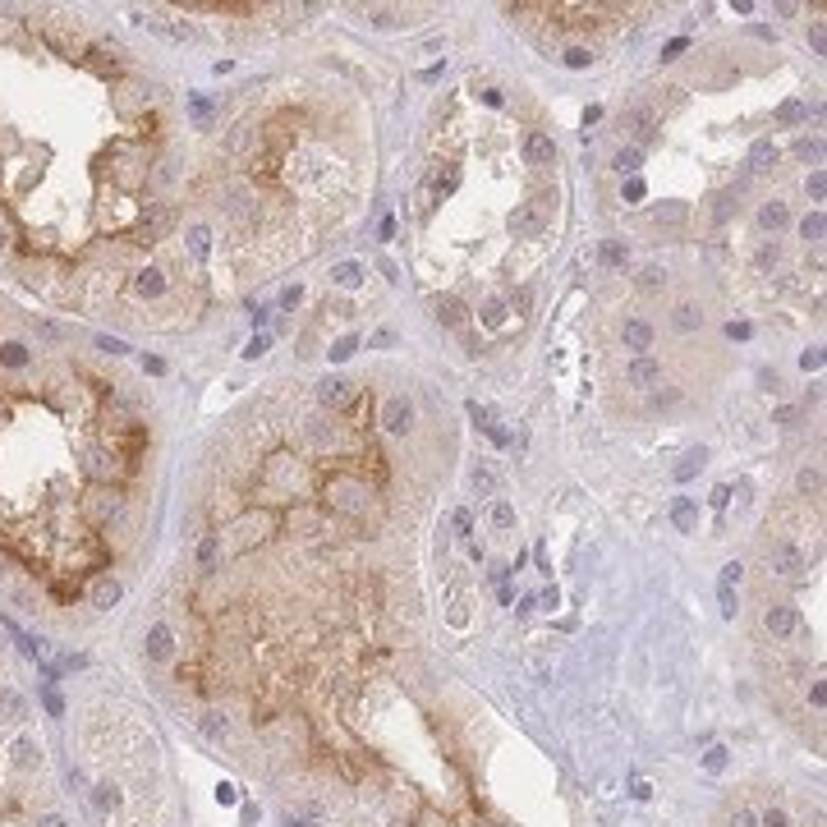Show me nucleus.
Segmentation results:
<instances>
[{"label":"nucleus","mask_w":827,"mask_h":827,"mask_svg":"<svg viewBox=\"0 0 827 827\" xmlns=\"http://www.w3.org/2000/svg\"><path fill=\"white\" fill-rule=\"evenodd\" d=\"M795 152H800V161H818V152H823V147H818V143H800Z\"/></svg>","instance_id":"obj_43"},{"label":"nucleus","mask_w":827,"mask_h":827,"mask_svg":"<svg viewBox=\"0 0 827 827\" xmlns=\"http://www.w3.org/2000/svg\"><path fill=\"white\" fill-rule=\"evenodd\" d=\"M483 317H488V326H496V322L505 317V304H501V299H488V308H483Z\"/></svg>","instance_id":"obj_32"},{"label":"nucleus","mask_w":827,"mask_h":827,"mask_svg":"<svg viewBox=\"0 0 827 827\" xmlns=\"http://www.w3.org/2000/svg\"><path fill=\"white\" fill-rule=\"evenodd\" d=\"M272 322V308H253V326H267Z\"/></svg>","instance_id":"obj_53"},{"label":"nucleus","mask_w":827,"mask_h":827,"mask_svg":"<svg viewBox=\"0 0 827 827\" xmlns=\"http://www.w3.org/2000/svg\"><path fill=\"white\" fill-rule=\"evenodd\" d=\"M10 726V717H0ZM42 740L19 726L0 745V827H69L56 804L42 800Z\"/></svg>","instance_id":"obj_1"},{"label":"nucleus","mask_w":827,"mask_h":827,"mask_svg":"<svg viewBox=\"0 0 827 827\" xmlns=\"http://www.w3.org/2000/svg\"><path fill=\"white\" fill-rule=\"evenodd\" d=\"M524 161L538 166V170H547L551 161H556V143H551L547 134H529L524 138Z\"/></svg>","instance_id":"obj_7"},{"label":"nucleus","mask_w":827,"mask_h":827,"mask_svg":"<svg viewBox=\"0 0 827 827\" xmlns=\"http://www.w3.org/2000/svg\"><path fill=\"white\" fill-rule=\"evenodd\" d=\"M382 423H386V432L405 437V432L414 428V405L405 396H391V400H386V409H382Z\"/></svg>","instance_id":"obj_6"},{"label":"nucleus","mask_w":827,"mask_h":827,"mask_svg":"<svg viewBox=\"0 0 827 827\" xmlns=\"http://www.w3.org/2000/svg\"><path fill=\"white\" fill-rule=\"evenodd\" d=\"M602 262H607V267H625V248L616 244V239H607V244H602Z\"/></svg>","instance_id":"obj_27"},{"label":"nucleus","mask_w":827,"mask_h":827,"mask_svg":"<svg viewBox=\"0 0 827 827\" xmlns=\"http://www.w3.org/2000/svg\"><path fill=\"white\" fill-rule=\"evenodd\" d=\"M198 731L207 735V740H226V735H230V717H226V712H202Z\"/></svg>","instance_id":"obj_14"},{"label":"nucleus","mask_w":827,"mask_h":827,"mask_svg":"<svg viewBox=\"0 0 827 827\" xmlns=\"http://www.w3.org/2000/svg\"><path fill=\"white\" fill-rule=\"evenodd\" d=\"M625 129H634V138L648 143V138L658 134V115H653L648 106H634V110H625Z\"/></svg>","instance_id":"obj_10"},{"label":"nucleus","mask_w":827,"mask_h":827,"mask_svg":"<svg viewBox=\"0 0 827 827\" xmlns=\"http://www.w3.org/2000/svg\"><path fill=\"white\" fill-rule=\"evenodd\" d=\"M621 340H625L630 350H648V345H653V326H648V322H639V317H630L625 322V331H621Z\"/></svg>","instance_id":"obj_12"},{"label":"nucleus","mask_w":827,"mask_h":827,"mask_svg":"<svg viewBox=\"0 0 827 827\" xmlns=\"http://www.w3.org/2000/svg\"><path fill=\"white\" fill-rule=\"evenodd\" d=\"M758 226H763V230H781V226H786V207H781V202H763V207H758Z\"/></svg>","instance_id":"obj_16"},{"label":"nucleus","mask_w":827,"mask_h":827,"mask_svg":"<svg viewBox=\"0 0 827 827\" xmlns=\"http://www.w3.org/2000/svg\"><path fill=\"white\" fill-rule=\"evenodd\" d=\"M625 382H630V386H658V382H662V363H658V359H648V354L630 359Z\"/></svg>","instance_id":"obj_8"},{"label":"nucleus","mask_w":827,"mask_h":827,"mask_svg":"<svg viewBox=\"0 0 827 827\" xmlns=\"http://www.w3.org/2000/svg\"><path fill=\"white\" fill-rule=\"evenodd\" d=\"M671 524L680 529V534H694V529H699V505L689 501V496H675L671 501Z\"/></svg>","instance_id":"obj_11"},{"label":"nucleus","mask_w":827,"mask_h":827,"mask_svg":"<svg viewBox=\"0 0 827 827\" xmlns=\"http://www.w3.org/2000/svg\"><path fill=\"white\" fill-rule=\"evenodd\" d=\"M712 505H717V510H726V505H731V488H726V483H721V488H712Z\"/></svg>","instance_id":"obj_38"},{"label":"nucleus","mask_w":827,"mask_h":827,"mask_svg":"<svg viewBox=\"0 0 827 827\" xmlns=\"http://www.w3.org/2000/svg\"><path fill=\"white\" fill-rule=\"evenodd\" d=\"M772 570H777L781 579H804L809 561H804V551H800L795 542H777V547H772Z\"/></svg>","instance_id":"obj_4"},{"label":"nucleus","mask_w":827,"mask_h":827,"mask_svg":"<svg viewBox=\"0 0 827 827\" xmlns=\"http://www.w3.org/2000/svg\"><path fill=\"white\" fill-rule=\"evenodd\" d=\"M542 230H547L542 207H538V202H515V212H510V235H515V239H542Z\"/></svg>","instance_id":"obj_2"},{"label":"nucleus","mask_w":827,"mask_h":827,"mask_svg":"<svg viewBox=\"0 0 827 827\" xmlns=\"http://www.w3.org/2000/svg\"><path fill=\"white\" fill-rule=\"evenodd\" d=\"M777 258H781V248H777V244H767L763 253H758V262H763V267H772V262H777Z\"/></svg>","instance_id":"obj_49"},{"label":"nucleus","mask_w":827,"mask_h":827,"mask_svg":"<svg viewBox=\"0 0 827 827\" xmlns=\"http://www.w3.org/2000/svg\"><path fill=\"white\" fill-rule=\"evenodd\" d=\"M800 363H804V372H809V368H823V354H818V350H804V354H800Z\"/></svg>","instance_id":"obj_45"},{"label":"nucleus","mask_w":827,"mask_h":827,"mask_svg":"<svg viewBox=\"0 0 827 827\" xmlns=\"http://www.w3.org/2000/svg\"><path fill=\"white\" fill-rule=\"evenodd\" d=\"M804 115H809V110L800 106V101H786V106L777 110V120H781V124H800V120H804Z\"/></svg>","instance_id":"obj_28"},{"label":"nucleus","mask_w":827,"mask_h":827,"mask_svg":"<svg viewBox=\"0 0 827 827\" xmlns=\"http://www.w3.org/2000/svg\"><path fill=\"white\" fill-rule=\"evenodd\" d=\"M299 299H304V290H299V285H290V290L280 294V308H299Z\"/></svg>","instance_id":"obj_37"},{"label":"nucleus","mask_w":827,"mask_h":827,"mask_svg":"<svg viewBox=\"0 0 827 827\" xmlns=\"http://www.w3.org/2000/svg\"><path fill=\"white\" fill-rule=\"evenodd\" d=\"M726 336H731V340H750V322H731V326H726Z\"/></svg>","instance_id":"obj_41"},{"label":"nucleus","mask_w":827,"mask_h":827,"mask_svg":"<svg viewBox=\"0 0 827 827\" xmlns=\"http://www.w3.org/2000/svg\"><path fill=\"white\" fill-rule=\"evenodd\" d=\"M143 372H166V363H161L156 354H147V359H143Z\"/></svg>","instance_id":"obj_50"},{"label":"nucleus","mask_w":827,"mask_h":827,"mask_svg":"<svg viewBox=\"0 0 827 827\" xmlns=\"http://www.w3.org/2000/svg\"><path fill=\"white\" fill-rule=\"evenodd\" d=\"M42 708L51 712V717H64V699L56 694V685H51V680L42 685Z\"/></svg>","instance_id":"obj_22"},{"label":"nucleus","mask_w":827,"mask_h":827,"mask_svg":"<svg viewBox=\"0 0 827 827\" xmlns=\"http://www.w3.org/2000/svg\"><path fill=\"white\" fill-rule=\"evenodd\" d=\"M331 280H336V285H345V290H354V285L363 280V267H359V262H340L336 272H331Z\"/></svg>","instance_id":"obj_17"},{"label":"nucleus","mask_w":827,"mask_h":827,"mask_svg":"<svg viewBox=\"0 0 827 827\" xmlns=\"http://www.w3.org/2000/svg\"><path fill=\"white\" fill-rule=\"evenodd\" d=\"M763 625H767L772 639H791V634L800 630V612L791 607V602H772V607L763 612Z\"/></svg>","instance_id":"obj_5"},{"label":"nucleus","mask_w":827,"mask_h":827,"mask_svg":"<svg viewBox=\"0 0 827 827\" xmlns=\"http://www.w3.org/2000/svg\"><path fill=\"white\" fill-rule=\"evenodd\" d=\"M285 827H313V823H304V818H290V823H285Z\"/></svg>","instance_id":"obj_55"},{"label":"nucleus","mask_w":827,"mask_h":827,"mask_svg":"<svg viewBox=\"0 0 827 827\" xmlns=\"http://www.w3.org/2000/svg\"><path fill=\"white\" fill-rule=\"evenodd\" d=\"M704 459H708V451L704 446H699V451H689L685 459H680V464H675V483H689V478L699 474V469H704Z\"/></svg>","instance_id":"obj_15"},{"label":"nucleus","mask_w":827,"mask_h":827,"mask_svg":"<svg viewBox=\"0 0 827 827\" xmlns=\"http://www.w3.org/2000/svg\"><path fill=\"white\" fill-rule=\"evenodd\" d=\"M731 827H758V818H754L750 809H735V818H731Z\"/></svg>","instance_id":"obj_40"},{"label":"nucleus","mask_w":827,"mask_h":827,"mask_svg":"<svg viewBox=\"0 0 827 827\" xmlns=\"http://www.w3.org/2000/svg\"><path fill=\"white\" fill-rule=\"evenodd\" d=\"M372 345H377V350H386V345H396V336H391V331H377V336H372Z\"/></svg>","instance_id":"obj_54"},{"label":"nucleus","mask_w":827,"mask_h":827,"mask_svg":"<svg viewBox=\"0 0 827 827\" xmlns=\"http://www.w3.org/2000/svg\"><path fill=\"white\" fill-rule=\"evenodd\" d=\"M800 492H804V496H818V492H823V478H818V469H800Z\"/></svg>","instance_id":"obj_24"},{"label":"nucleus","mask_w":827,"mask_h":827,"mask_svg":"<svg viewBox=\"0 0 827 827\" xmlns=\"http://www.w3.org/2000/svg\"><path fill=\"white\" fill-rule=\"evenodd\" d=\"M772 418H777L781 428H795V423H800V414H795V409H777Z\"/></svg>","instance_id":"obj_44"},{"label":"nucleus","mask_w":827,"mask_h":827,"mask_svg":"<svg viewBox=\"0 0 827 827\" xmlns=\"http://www.w3.org/2000/svg\"><path fill=\"white\" fill-rule=\"evenodd\" d=\"M267 350H272V336H253V340H248V350H244V354H248V359H262Z\"/></svg>","instance_id":"obj_31"},{"label":"nucleus","mask_w":827,"mask_h":827,"mask_svg":"<svg viewBox=\"0 0 827 827\" xmlns=\"http://www.w3.org/2000/svg\"><path fill=\"white\" fill-rule=\"evenodd\" d=\"M662 280H667V272H662V267H643V272H639V290H658Z\"/></svg>","instance_id":"obj_25"},{"label":"nucleus","mask_w":827,"mask_h":827,"mask_svg":"<svg viewBox=\"0 0 827 827\" xmlns=\"http://www.w3.org/2000/svg\"><path fill=\"white\" fill-rule=\"evenodd\" d=\"M704 767H708V772H721V767H726V750H721V745H717V750H708L704 754Z\"/></svg>","instance_id":"obj_29"},{"label":"nucleus","mask_w":827,"mask_h":827,"mask_svg":"<svg viewBox=\"0 0 827 827\" xmlns=\"http://www.w3.org/2000/svg\"><path fill=\"white\" fill-rule=\"evenodd\" d=\"M758 823H763V827H791V823H786V813H781V809H767L763 818H758Z\"/></svg>","instance_id":"obj_36"},{"label":"nucleus","mask_w":827,"mask_h":827,"mask_svg":"<svg viewBox=\"0 0 827 827\" xmlns=\"http://www.w3.org/2000/svg\"><path fill=\"white\" fill-rule=\"evenodd\" d=\"M721 584H731V588H735V584H740V561H731V566H721Z\"/></svg>","instance_id":"obj_39"},{"label":"nucleus","mask_w":827,"mask_h":827,"mask_svg":"<svg viewBox=\"0 0 827 827\" xmlns=\"http://www.w3.org/2000/svg\"><path fill=\"white\" fill-rule=\"evenodd\" d=\"M474 488H478V492H483V496H488V492H492V488H496V478H492V474H488V469H478V474H474Z\"/></svg>","instance_id":"obj_35"},{"label":"nucleus","mask_w":827,"mask_h":827,"mask_svg":"<svg viewBox=\"0 0 827 827\" xmlns=\"http://www.w3.org/2000/svg\"><path fill=\"white\" fill-rule=\"evenodd\" d=\"M717 602H721V616H726V621H735L740 602H735V588H731V584H717Z\"/></svg>","instance_id":"obj_23"},{"label":"nucleus","mask_w":827,"mask_h":827,"mask_svg":"<svg viewBox=\"0 0 827 827\" xmlns=\"http://www.w3.org/2000/svg\"><path fill=\"white\" fill-rule=\"evenodd\" d=\"M588 60H593V56H588L584 46H570V51H566V64H570V69H584Z\"/></svg>","instance_id":"obj_30"},{"label":"nucleus","mask_w":827,"mask_h":827,"mask_svg":"<svg viewBox=\"0 0 827 827\" xmlns=\"http://www.w3.org/2000/svg\"><path fill=\"white\" fill-rule=\"evenodd\" d=\"M750 161H754V170H772V161H777V147L772 143H754V152H750Z\"/></svg>","instance_id":"obj_19"},{"label":"nucleus","mask_w":827,"mask_h":827,"mask_svg":"<svg viewBox=\"0 0 827 827\" xmlns=\"http://www.w3.org/2000/svg\"><path fill=\"white\" fill-rule=\"evenodd\" d=\"M823 230H827V221H823V212H809L804 221H800V235L809 239V244H818L823 239Z\"/></svg>","instance_id":"obj_18"},{"label":"nucleus","mask_w":827,"mask_h":827,"mask_svg":"<svg viewBox=\"0 0 827 827\" xmlns=\"http://www.w3.org/2000/svg\"><path fill=\"white\" fill-rule=\"evenodd\" d=\"M492 524H496V529H510V524H515V510H510L505 501H492Z\"/></svg>","instance_id":"obj_26"},{"label":"nucleus","mask_w":827,"mask_h":827,"mask_svg":"<svg viewBox=\"0 0 827 827\" xmlns=\"http://www.w3.org/2000/svg\"><path fill=\"white\" fill-rule=\"evenodd\" d=\"M455 534H459V538L474 534V515H469V510H455Z\"/></svg>","instance_id":"obj_33"},{"label":"nucleus","mask_w":827,"mask_h":827,"mask_svg":"<svg viewBox=\"0 0 827 827\" xmlns=\"http://www.w3.org/2000/svg\"><path fill=\"white\" fill-rule=\"evenodd\" d=\"M625 198H630V202L643 198V180H630V184H625Z\"/></svg>","instance_id":"obj_48"},{"label":"nucleus","mask_w":827,"mask_h":827,"mask_svg":"<svg viewBox=\"0 0 827 827\" xmlns=\"http://www.w3.org/2000/svg\"><path fill=\"white\" fill-rule=\"evenodd\" d=\"M809 193H813V198H823V193H827V180H823V175H813V180H809Z\"/></svg>","instance_id":"obj_52"},{"label":"nucleus","mask_w":827,"mask_h":827,"mask_svg":"<svg viewBox=\"0 0 827 827\" xmlns=\"http://www.w3.org/2000/svg\"><path fill=\"white\" fill-rule=\"evenodd\" d=\"M350 354H354V336H345V340L331 345V359H336V363H340V359H350Z\"/></svg>","instance_id":"obj_34"},{"label":"nucleus","mask_w":827,"mask_h":827,"mask_svg":"<svg viewBox=\"0 0 827 827\" xmlns=\"http://www.w3.org/2000/svg\"><path fill=\"white\" fill-rule=\"evenodd\" d=\"M658 216H662V221H680V216H685V207H675V202H671V207H658Z\"/></svg>","instance_id":"obj_47"},{"label":"nucleus","mask_w":827,"mask_h":827,"mask_svg":"<svg viewBox=\"0 0 827 827\" xmlns=\"http://www.w3.org/2000/svg\"><path fill=\"white\" fill-rule=\"evenodd\" d=\"M685 46H689L685 37H675V42L667 46V51H662V60H675V56H685Z\"/></svg>","instance_id":"obj_42"},{"label":"nucleus","mask_w":827,"mask_h":827,"mask_svg":"<svg viewBox=\"0 0 827 827\" xmlns=\"http://www.w3.org/2000/svg\"><path fill=\"white\" fill-rule=\"evenodd\" d=\"M120 597H124L120 575H97V579L88 584V607H92V612H110V607H120Z\"/></svg>","instance_id":"obj_3"},{"label":"nucleus","mask_w":827,"mask_h":827,"mask_svg":"<svg viewBox=\"0 0 827 827\" xmlns=\"http://www.w3.org/2000/svg\"><path fill=\"white\" fill-rule=\"evenodd\" d=\"M639 161H643L639 147H621V152H616V170H621V175H634V170H639Z\"/></svg>","instance_id":"obj_20"},{"label":"nucleus","mask_w":827,"mask_h":827,"mask_svg":"<svg viewBox=\"0 0 827 827\" xmlns=\"http://www.w3.org/2000/svg\"><path fill=\"white\" fill-rule=\"evenodd\" d=\"M699 322H704V313H699L694 304H680V308H675V326H680V331H694Z\"/></svg>","instance_id":"obj_21"},{"label":"nucleus","mask_w":827,"mask_h":827,"mask_svg":"<svg viewBox=\"0 0 827 827\" xmlns=\"http://www.w3.org/2000/svg\"><path fill=\"white\" fill-rule=\"evenodd\" d=\"M216 800H221V804H235V786L221 781V786H216Z\"/></svg>","instance_id":"obj_46"},{"label":"nucleus","mask_w":827,"mask_h":827,"mask_svg":"<svg viewBox=\"0 0 827 827\" xmlns=\"http://www.w3.org/2000/svg\"><path fill=\"white\" fill-rule=\"evenodd\" d=\"M809 699H813V708H823V704H827V689H823V680H818V685L809 689Z\"/></svg>","instance_id":"obj_51"},{"label":"nucleus","mask_w":827,"mask_h":827,"mask_svg":"<svg viewBox=\"0 0 827 827\" xmlns=\"http://www.w3.org/2000/svg\"><path fill=\"white\" fill-rule=\"evenodd\" d=\"M464 317H469V308L459 304L455 294H446V299H437V322H442V326H464Z\"/></svg>","instance_id":"obj_13"},{"label":"nucleus","mask_w":827,"mask_h":827,"mask_svg":"<svg viewBox=\"0 0 827 827\" xmlns=\"http://www.w3.org/2000/svg\"><path fill=\"white\" fill-rule=\"evenodd\" d=\"M317 400L326 405V409H345L354 400V386L350 382H340V377H326V382L317 386Z\"/></svg>","instance_id":"obj_9"}]
</instances>
